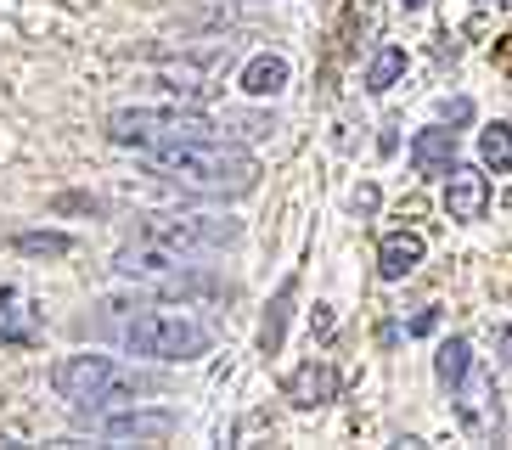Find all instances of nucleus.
Wrapping results in <instances>:
<instances>
[{
	"instance_id": "obj_23",
	"label": "nucleus",
	"mask_w": 512,
	"mask_h": 450,
	"mask_svg": "<svg viewBox=\"0 0 512 450\" xmlns=\"http://www.w3.org/2000/svg\"><path fill=\"white\" fill-rule=\"evenodd\" d=\"M479 6H501V0H479Z\"/></svg>"
},
{
	"instance_id": "obj_17",
	"label": "nucleus",
	"mask_w": 512,
	"mask_h": 450,
	"mask_svg": "<svg viewBox=\"0 0 512 450\" xmlns=\"http://www.w3.org/2000/svg\"><path fill=\"white\" fill-rule=\"evenodd\" d=\"M467 372H473V349H467V338H451V344L439 349V383H445V389H456Z\"/></svg>"
},
{
	"instance_id": "obj_4",
	"label": "nucleus",
	"mask_w": 512,
	"mask_h": 450,
	"mask_svg": "<svg viewBox=\"0 0 512 450\" xmlns=\"http://www.w3.org/2000/svg\"><path fill=\"white\" fill-rule=\"evenodd\" d=\"M220 124L192 113V107H119L107 119V141L113 147H158V141H197V135H214Z\"/></svg>"
},
{
	"instance_id": "obj_6",
	"label": "nucleus",
	"mask_w": 512,
	"mask_h": 450,
	"mask_svg": "<svg viewBox=\"0 0 512 450\" xmlns=\"http://www.w3.org/2000/svg\"><path fill=\"white\" fill-rule=\"evenodd\" d=\"M451 400H456V422H462L473 439H496L501 434V411H496V394H490V377L473 366V372L462 377L451 389Z\"/></svg>"
},
{
	"instance_id": "obj_8",
	"label": "nucleus",
	"mask_w": 512,
	"mask_h": 450,
	"mask_svg": "<svg viewBox=\"0 0 512 450\" xmlns=\"http://www.w3.org/2000/svg\"><path fill=\"white\" fill-rule=\"evenodd\" d=\"M282 394H287L293 405H304V411H316V405L338 400V372H332L327 360H304L299 372L282 383Z\"/></svg>"
},
{
	"instance_id": "obj_1",
	"label": "nucleus",
	"mask_w": 512,
	"mask_h": 450,
	"mask_svg": "<svg viewBox=\"0 0 512 450\" xmlns=\"http://www.w3.org/2000/svg\"><path fill=\"white\" fill-rule=\"evenodd\" d=\"M158 180L192 186V192H254L259 186V158L231 147L220 135H197V141H158L141 152Z\"/></svg>"
},
{
	"instance_id": "obj_21",
	"label": "nucleus",
	"mask_w": 512,
	"mask_h": 450,
	"mask_svg": "<svg viewBox=\"0 0 512 450\" xmlns=\"http://www.w3.org/2000/svg\"><path fill=\"white\" fill-rule=\"evenodd\" d=\"M496 349H501V360H512V327H496Z\"/></svg>"
},
{
	"instance_id": "obj_5",
	"label": "nucleus",
	"mask_w": 512,
	"mask_h": 450,
	"mask_svg": "<svg viewBox=\"0 0 512 450\" xmlns=\"http://www.w3.org/2000/svg\"><path fill=\"white\" fill-rule=\"evenodd\" d=\"M147 242H164L175 254H209V248H231L242 237L237 220H220V214H175V209H158V214H141L136 225Z\"/></svg>"
},
{
	"instance_id": "obj_15",
	"label": "nucleus",
	"mask_w": 512,
	"mask_h": 450,
	"mask_svg": "<svg viewBox=\"0 0 512 450\" xmlns=\"http://www.w3.org/2000/svg\"><path fill=\"white\" fill-rule=\"evenodd\" d=\"M400 74H406V51H400V45H383V51L372 57V68H366V90H372V96H383V90H389Z\"/></svg>"
},
{
	"instance_id": "obj_2",
	"label": "nucleus",
	"mask_w": 512,
	"mask_h": 450,
	"mask_svg": "<svg viewBox=\"0 0 512 450\" xmlns=\"http://www.w3.org/2000/svg\"><path fill=\"white\" fill-rule=\"evenodd\" d=\"M51 389L74 411H102V405H136L141 394H158V377L130 372L107 355H68L51 366Z\"/></svg>"
},
{
	"instance_id": "obj_22",
	"label": "nucleus",
	"mask_w": 512,
	"mask_h": 450,
	"mask_svg": "<svg viewBox=\"0 0 512 450\" xmlns=\"http://www.w3.org/2000/svg\"><path fill=\"white\" fill-rule=\"evenodd\" d=\"M400 6H428V0H400Z\"/></svg>"
},
{
	"instance_id": "obj_13",
	"label": "nucleus",
	"mask_w": 512,
	"mask_h": 450,
	"mask_svg": "<svg viewBox=\"0 0 512 450\" xmlns=\"http://www.w3.org/2000/svg\"><path fill=\"white\" fill-rule=\"evenodd\" d=\"M220 293H231V287H220L214 276H158V299H181V304H192V299H220Z\"/></svg>"
},
{
	"instance_id": "obj_10",
	"label": "nucleus",
	"mask_w": 512,
	"mask_h": 450,
	"mask_svg": "<svg viewBox=\"0 0 512 450\" xmlns=\"http://www.w3.org/2000/svg\"><path fill=\"white\" fill-rule=\"evenodd\" d=\"M107 439H169L175 434V411H124L102 422Z\"/></svg>"
},
{
	"instance_id": "obj_18",
	"label": "nucleus",
	"mask_w": 512,
	"mask_h": 450,
	"mask_svg": "<svg viewBox=\"0 0 512 450\" xmlns=\"http://www.w3.org/2000/svg\"><path fill=\"white\" fill-rule=\"evenodd\" d=\"M479 152H484V164L496 169H512V124H490V130L479 135Z\"/></svg>"
},
{
	"instance_id": "obj_11",
	"label": "nucleus",
	"mask_w": 512,
	"mask_h": 450,
	"mask_svg": "<svg viewBox=\"0 0 512 450\" xmlns=\"http://www.w3.org/2000/svg\"><path fill=\"white\" fill-rule=\"evenodd\" d=\"M411 164H417V175H445L456 164V130H417Z\"/></svg>"
},
{
	"instance_id": "obj_12",
	"label": "nucleus",
	"mask_w": 512,
	"mask_h": 450,
	"mask_svg": "<svg viewBox=\"0 0 512 450\" xmlns=\"http://www.w3.org/2000/svg\"><path fill=\"white\" fill-rule=\"evenodd\" d=\"M293 299H299V276H287L276 287L271 310H265V327H259V349L265 355H282V338H287V315H293Z\"/></svg>"
},
{
	"instance_id": "obj_16",
	"label": "nucleus",
	"mask_w": 512,
	"mask_h": 450,
	"mask_svg": "<svg viewBox=\"0 0 512 450\" xmlns=\"http://www.w3.org/2000/svg\"><path fill=\"white\" fill-rule=\"evenodd\" d=\"M12 248H17V254H34V259H62L74 242L62 237V231H17Z\"/></svg>"
},
{
	"instance_id": "obj_9",
	"label": "nucleus",
	"mask_w": 512,
	"mask_h": 450,
	"mask_svg": "<svg viewBox=\"0 0 512 450\" xmlns=\"http://www.w3.org/2000/svg\"><path fill=\"white\" fill-rule=\"evenodd\" d=\"M422 248H428V242H422L417 231H394V237H383V248H377V276H383V282L411 276V270L422 265Z\"/></svg>"
},
{
	"instance_id": "obj_14",
	"label": "nucleus",
	"mask_w": 512,
	"mask_h": 450,
	"mask_svg": "<svg viewBox=\"0 0 512 450\" xmlns=\"http://www.w3.org/2000/svg\"><path fill=\"white\" fill-rule=\"evenodd\" d=\"M282 85H287V62L271 57V51H265V57H254L248 68H242V90H248V96H276Z\"/></svg>"
},
{
	"instance_id": "obj_20",
	"label": "nucleus",
	"mask_w": 512,
	"mask_h": 450,
	"mask_svg": "<svg viewBox=\"0 0 512 450\" xmlns=\"http://www.w3.org/2000/svg\"><path fill=\"white\" fill-rule=\"evenodd\" d=\"M377 209V186H361V192H355V214H372Z\"/></svg>"
},
{
	"instance_id": "obj_19",
	"label": "nucleus",
	"mask_w": 512,
	"mask_h": 450,
	"mask_svg": "<svg viewBox=\"0 0 512 450\" xmlns=\"http://www.w3.org/2000/svg\"><path fill=\"white\" fill-rule=\"evenodd\" d=\"M434 327H439V310H422L417 321H411V332H417V338H428Z\"/></svg>"
},
{
	"instance_id": "obj_7",
	"label": "nucleus",
	"mask_w": 512,
	"mask_h": 450,
	"mask_svg": "<svg viewBox=\"0 0 512 450\" xmlns=\"http://www.w3.org/2000/svg\"><path fill=\"white\" fill-rule=\"evenodd\" d=\"M484 209H490V175L473 164L445 169V214L451 220H484Z\"/></svg>"
},
{
	"instance_id": "obj_3",
	"label": "nucleus",
	"mask_w": 512,
	"mask_h": 450,
	"mask_svg": "<svg viewBox=\"0 0 512 450\" xmlns=\"http://www.w3.org/2000/svg\"><path fill=\"white\" fill-rule=\"evenodd\" d=\"M119 344L152 360H197L209 349V327L175 310H141L130 321H119Z\"/></svg>"
}]
</instances>
